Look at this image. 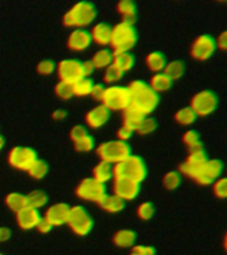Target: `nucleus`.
Listing matches in <instances>:
<instances>
[{"mask_svg": "<svg viewBox=\"0 0 227 255\" xmlns=\"http://www.w3.org/2000/svg\"><path fill=\"white\" fill-rule=\"evenodd\" d=\"M182 141L183 143L187 146V150L189 151L203 149L202 141H201V137H199L198 131H195V130L185 131L182 135Z\"/></svg>", "mask_w": 227, "mask_h": 255, "instance_id": "34", "label": "nucleus"}, {"mask_svg": "<svg viewBox=\"0 0 227 255\" xmlns=\"http://www.w3.org/2000/svg\"><path fill=\"white\" fill-rule=\"evenodd\" d=\"M36 71H37V73L41 76L52 75V73L56 71L55 61H52V60H49V59L41 60V61H39V64H37Z\"/></svg>", "mask_w": 227, "mask_h": 255, "instance_id": "44", "label": "nucleus"}, {"mask_svg": "<svg viewBox=\"0 0 227 255\" xmlns=\"http://www.w3.org/2000/svg\"><path fill=\"white\" fill-rule=\"evenodd\" d=\"M92 37L91 32L85 29V28H76L68 35L67 39V47L71 51L75 52H83L91 47Z\"/></svg>", "mask_w": 227, "mask_h": 255, "instance_id": "15", "label": "nucleus"}, {"mask_svg": "<svg viewBox=\"0 0 227 255\" xmlns=\"http://www.w3.org/2000/svg\"><path fill=\"white\" fill-rule=\"evenodd\" d=\"M11 238V230L8 227H0V242H5Z\"/></svg>", "mask_w": 227, "mask_h": 255, "instance_id": "52", "label": "nucleus"}, {"mask_svg": "<svg viewBox=\"0 0 227 255\" xmlns=\"http://www.w3.org/2000/svg\"><path fill=\"white\" fill-rule=\"evenodd\" d=\"M175 121L179 124V125H183V127H189L191 124L195 123V120H197V115H195L193 109L190 107L182 108V109H179L174 116Z\"/></svg>", "mask_w": 227, "mask_h": 255, "instance_id": "35", "label": "nucleus"}, {"mask_svg": "<svg viewBox=\"0 0 227 255\" xmlns=\"http://www.w3.org/2000/svg\"><path fill=\"white\" fill-rule=\"evenodd\" d=\"M75 143V149L80 153H88L95 149V138L92 137L89 133L85 134L84 137H81L80 139H77Z\"/></svg>", "mask_w": 227, "mask_h": 255, "instance_id": "38", "label": "nucleus"}, {"mask_svg": "<svg viewBox=\"0 0 227 255\" xmlns=\"http://www.w3.org/2000/svg\"><path fill=\"white\" fill-rule=\"evenodd\" d=\"M226 31L221 32V35L217 37V40H215V45H217V48H219L221 51H225L226 49Z\"/></svg>", "mask_w": 227, "mask_h": 255, "instance_id": "51", "label": "nucleus"}, {"mask_svg": "<svg viewBox=\"0 0 227 255\" xmlns=\"http://www.w3.org/2000/svg\"><path fill=\"white\" fill-rule=\"evenodd\" d=\"M37 153L32 147L15 146L8 153V162L17 170L28 171L29 167L37 161Z\"/></svg>", "mask_w": 227, "mask_h": 255, "instance_id": "9", "label": "nucleus"}, {"mask_svg": "<svg viewBox=\"0 0 227 255\" xmlns=\"http://www.w3.org/2000/svg\"><path fill=\"white\" fill-rule=\"evenodd\" d=\"M104 89H105V88H104L103 85H100V84H93V88H92L91 96L95 100H100V101H101V97H103Z\"/></svg>", "mask_w": 227, "mask_h": 255, "instance_id": "49", "label": "nucleus"}, {"mask_svg": "<svg viewBox=\"0 0 227 255\" xmlns=\"http://www.w3.org/2000/svg\"><path fill=\"white\" fill-rule=\"evenodd\" d=\"M166 63V57H165V55H163L162 52L154 51L150 52V53L146 56L147 68H149V71L154 72V73H159L161 71H163V68H165Z\"/></svg>", "mask_w": 227, "mask_h": 255, "instance_id": "29", "label": "nucleus"}, {"mask_svg": "<svg viewBox=\"0 0 227 255\" xmlns=\"http://www.w3.org/2000/svg\"><path fill=\"white\" fill-rule=\"evenodd\" d=\"M67 223L71 227V230L79 237H85L93 229V221L88 214V210L80 205L69 207Z\"/></svg>", "mask_w": 227, "mask_h": 255, "instance_id": "7", "label": "nucleus"}, {"mask_svg": "<svg viewBox=\"0 0 227 255\" xmlns=\"http://www.w3.org/2000/svg\"><path fill=\"white\" fill-rule=\"evenodd\" d=\"M171 81L169 77H167L163 72H159V73H155V75L151 76L150 81H149V87H150L151 91H154L157 95L161 93V92H166L171 88Z\"/></svg>", "mask_w": 227, "mask_h": 255, "instance_id": "27", "label": "nucleus"}, {"mask_svg": "<svg viewBox=\"0 0 227 255\" xmlns=\"http://www.w3.org/2000/svg\"><path fill=\"white\" fill-rule=\"evenodd\" d=\"M96 151H97L99 158L109 165H115V163L121 162L127 155L131 154L130 145L127 142L118 141V139L100 143Z\"/></svg>", "mask_w": 227, "mask_h": 255, "instance_id": "5", "label": "nucleus"}, {"mask_svg": "<svg viewBox=\"0 0 227 255\" xmlns=\"http://www.w3.org/2000/svg\"><path fill=\"white\" fill-rule=\"evenodd\" d=\"M25 201H27V206L39 210L40 207L47 205L48 195L43 190H32L25 195Z\"/></svg>", "mask_w": 227, "mask_h": 255, "instance_id": "31", "label": "nucleus"}, {"mask_svg": "<svg viewBox=\"0 0 227 255\" xmlns=\"http://www.w3.org/2000/svg\"><path fill=\"white\" fill-rule=\"evenodd\" d=\"M4 143H5V142H4V138L1 137V135H0V150H1V149L4 147Z\"/></svg>", "mask_w": 227, "mask_h": 255, "instance_id": "54", "label": "nucleus"}, {"mask_svg": "<svg viewBox=\"0 0 227 255\" xmlns=\"http://www.w3.org/2000/svg\"><path fill=\"white\" fill-rule=\"evenodd\" d=\"M122 112V125L123 127H126L127 129H130L131 131L137 130V128H138V125L141 124V121L146 117V116H143L141 112H138L137 109H134V108H131L130 105Z\"/></svg>", "mask_w": 227, "mask_h": 255, "instance_id": "22", "label": "nucleus"}, {"mask_svg": "<svg viewBox=\"0 0 227 255\" xmlns=\"http://www.w3.org/2000/svg\"><path fill=\"white\" fill-rule=\"evenodd\" d=\"M227 179L225 177H219L213 182V193L217 198H226L227 195V186H226Z\"/></svg>", "mask_w": 227, "mask_h": 255, "instance_id": "43", "label": "nucleus"}, {"mask_svg": "<svg viewBox=\"0 0 227 255\" xmlns=\"http://www.w3.org/2000/svg\"><path fill=\"white\" fill-rule=\"evenodd\" d=\"M36 229H37V230H39V233H41V234H48V233H49V231H51L53 227H52L51 225H49V223L45 221V219L41 218L40 219V222L37 223Z\"/></svg>", "mask_w": 227, "mask_h": 255, "instance_id": "50", "label": "nucleus"}, {"mask_svg": "<svg viewBox=\"0 0 227 255\" xmlns=\"http://www.w3.org/2000/svg\"><path fill=\"white\" fill-rule=\"evenodd\" d=\"M223 171V162L221 159H207L206 163L197 173L194 181L202 186H207L219 178Z\"/></svg>", "mask_w": 227, "mask_h": 255, "instance_id": "14", "label": "nucleus"}, {"mask_svg": "<svg viewBox=\"0 0 227 255\" xmlns=\"http://www.w3.org/2000/svg\"><path fill=\"white\" fill-rule=\"evenodd\" d=\"M135 242V233L133 230H129V229H121V230H117L113 235V243H114L117 247H121V249H127V247H131Z\"/></svg>", "mask_w": 227, "mask_h": 255, "instance_id": "25", "label": "nucleus"}, {"mask_svg": "<svg viewBox=\"0 0 227 255\" xmlns=\"http://www.w3.org/2000/svg\"><path fill=\"white\" fill-rule=\"evenodd\" d=\"M146 175V165L139 155H127L126 158L113 166V178L114 179H130L137 183H141L145 181Z\"/></svg>", "mask_w": 227, "mask_h": 255, "instance_id": "2", "label": "nucleus"}, {"mask_svg": "<svg viewBox=\"0 0 227 255\" xmlns=\"http://www.w3.org/2000/svg\"><path fill=\"white\" fill-rule=\"evenodd\" d=\"M67 117V112L64 111V109H57L52 113V119L57 120V121H61Z\"/></svg>", "mask_w": 227, "mask_h": 255, "instance_id": "53", "label": "nucleus"}, {"mask_svg": "<svg viewBox=\"0 0 227 255\" xmlns=\"http://www.w3.org/2000/svg\"><path fill=\"white\" fill-rule=\"evenodd\" d=\"M16 223L20 229L23 230H32V229H36L37 223L40 222L41 219V214L39 213V210L36 209H32L29 206H25L24 209L19 210L16 213Z\"/></svg>", "mask_w": 227, "mask_h": 255, "instance_id": "18", "label": "nucleus"}, {"mask_svg": "<svg viewBox=\"0 0 227 255\" xmlns=\"http://www.w3.org/2000/svg\"><path fill=\"white\" fill-rule=\"evenodd\" d=\"M92 43H96L97 45H109L112 37V27L107 23H97L92 27L91 31Z\"/></svg>", "mask_w": 227, "mask_h": 255, "instance_id": "20", "label": "nucleus"}, {"mask_svg": "<svg viewBox=\"0 0 227 255\" xmlns=\"http://www.w3.org/2000/svg\"><path fill=\"white\" fill-rule=\"evenodd\" d=\"M99 206L109 214H117L125 209V202L118 197H115L114 194H105L100 199Z\"/></svg>", "mask_w": 227, "mask_h": 255, "instance_id": "21", "label": "nucleus"}, {"mask_svg": "<svg viewBox=\"0 0 227 255\" xmlns=\"http://www.w3.org/2000/svg\"><path fill=\"white\" fill-rule=\"evenodd\" d=\"M92 88H93V81L91 77H83L75 84H72V92L73 96H79V97H87L91 96Z\"/></svg>", "mask_w": 227, "mask_h": 255, "instance_id": "32", "label": "nucleus"}, {"mask_svg": "<svg viewBox=\"0 0 227 255\" xmlns=\"http://www.w3.org/2000/svg\"><path fill=\"white\" fill-rule=\"evenodd\" d=\"M137 43V31L133 25L127 23L115 24L112 27L111 45L114 52H129Z\"/></svg>", "mask_w": 227, "mask_h": 255, "instance_id": "4", "label": "nucleus"}, {"mask_svg": "<svg viewBox=\"0 0 227 255\" xmlns=\"http://www.w3.org/2000/svg\"><path fill=\"white\" fill-rule=\"evenodd\" d=\"M206 161H207V155L203 149L189 151L187 158L185 159L181 165H179L178 173L179 174L186 175V177H189V178L194 179L197 173L201 170V167L206 163Z\"/></svg>", "mask_w": 227, "mask_h": 255, "instance_id": "13", "label": "nucleus"}, {"mask_svg": "<svg viewBox=\"0 0 227 255\" xmlns=\"http://www.w3.org/2000/svg\"><path fill=\"white\" fill-rule=\"evenodd\" d=\"M117 138H118V141H122V142H127V139L130 138L131 134H133V131L130 130V129H127L126 127H123V125H121V127L117 129Z\"/></svg>", "mask_w": 227, "mask_h": 255, "instance_id": "47", "label": "nucleus"}, {"mask_svg": "<svg viewBox=\"0 0 227 255\" xmlns=\"http://www.w3.org/2000/svg\"><path fill=\"white\" fill-rule=\"evenodd\" d=\"M92 178H95L97 182L105 185L113 178V166L109 165V163L100 161L93 169V177Z\"/></svg>", "mask_w": 227, "mask_h": 255, "instance_id": "28", "label": "nucleus"}, {"mask_svg": "<svg viewBox=\"0 0 227 255\" xmlns=\"http://www.w3.org/2000/svg\"><path fill=\"white\" fill-rule=\"evenodd\" d=\"M107 194V187L103 183L97 182L95 178L88 177L81 179L76 186V195L80 199L89 201V202H100V199Z\"/></svg>", "mask_w": 227, "mask_h": 255, "instance_id": "10", "label": "nucleus"}, {"mask_svg": "<svg viewBox=\"0 0 227 255\" xmlns=\"http://www.w3.org/2000/svg\"><path fill=\"white\" fill-rule=\"evenodd\" d=\"M48 170H49V167H48L47 163L44 162L43 159H37V161L29 167L28 174L31 175L32 178L41 179L48 174Z\"/></svg>", "mask_w": 227, "mask_h": 255, "instance_id": "37", "label": "nucleus"}, {"mask_svg": "<svg viewBox=\"0 0 227 255\" xmlns=\"http://www.w3.org/2000/svg\"><path fill=\"white\" fill-rule=\"evenodd\" d=\"M139 193V183L130 179H114L113 182V194L122 199L123 202L133 201Z\"/></svg>", "mask_w": 227, "mask_h": 255, "instance_id": "16", "label": "nucleus"}, {"mask_svg": "<svg viewBox=\"0 0 227 255\" xmlns=\"http://www.w3.org/2000/svg\"><path fill=\"white\" fill-rule=\"evenodd\" d=\"M190 108L193 109L197 117H206L213 115L218 108V96L213 91H201L193 96L190 103Z\"/></svg>", "mask_w": 227, "mask_h": 255, "instance_id": "8", "label": "nucleus"}, {"mask_svg": "<svg viewBox=\"0 0 227 255\" xmlns=\"http://www.w3.org/2000/svg\"><path fill=\"white\" fill-rule=\"evenodd\" d=\"M0 255H3V254H1V253H0Z\"/></svg>", "mask_w": 227, "mask_h": 255, "instance_id": "56", "label": "nucleus"}, {"mask_svg": "<svg viewBox=\"0 0 227 255\" xmlns=\"http://www.w3.org/2000/svg\"><path fill=\"white\" fill-rule=\"evenodd\" d=\"M111 112L104 105H97L85 115V123L91 129H99L108 123Z\"/></svg>", "mask_w": 227, "mask_h": 255, "instance_id": "19", "label": "nucleus"}, {"mask_svg": "<svg viewBox=\"0 0 227 255\" xmlns=\"http://www.w3.org/2000/svg\"><path fill=\"white\" fill-rule=\"evenodd\" d=\"M162 185L166 190H175L181 185V174L175 170L167 171L166 174L163 175Z\"/></svg>", "mask_w": 227, "mask_h": 255, "instance_id": "36", "label": "nucleus"}, {"mask_svg": "<svg viewBox=\"0 0 227 255\" xmlns=\"http://www.w3.org/2000/svg\"><path fill=\"white\" fill-rule=\"evenodd\" d=\"M4 201H5V205L8 206V209L15 211V213H17V211L27 206L25 195L20 194V193H9V194L5 195Z\"/></svg>", "mask_w": 227, "mask_h": 255, "instance_id": "33", "label": "nucleus"}, {"mask_svg": "<svg viewBox=\"0 0 227 255\" xmlns=\"http://www.w3.org/2000/svg\"><path fill=\"white\" fill-rule=\"evenodd\" d=\"M217 45H215V39L211 35H201L193 41L191 44V57L199 61L209 60L211 56L214 55Z\"/></svg>", "mask_w": 227, "mask_h": 255, "instance_id": "12", "label": "nucleus"}, {"mask_svg": "<svg viewBox=\"0 0 227 255\" xmlns=\"http://www.w3.org/2000/svg\"><path fill=\"white\" fill-rule=\"evenodd\" d=\"M92 64H93V67L95 69H105L112 64L113 61V52L107 49V48H104V49H100L93 55L92 57Z\"/></svg>", "mask_w": 227, "mask_h": 255, "instance_id": "30", "label": "nucleus"}, {"mask_svg": "<svg viewBox=\"0 0 227 255\" xmlns=\"http://www.w3.org/2000/svg\"><path fill=\"white\" fill-rule=\"evenodd\" d=\"M55 95L61 100H69L73 97V92H72V85L67 83H63V81H59V83L55 85Z\"/></svg>", "mask_w": 227, "mask_h": 255, "instance_id": "41", "label": "nucleus"}, {"mask_svg": "<svg viewBox=\"0 0 227 255\" xmlns=\"http://www.w3.org/2000/svg\"><path fill=\"white\" fill-rule=\"evenodd\" d=\"M126 88L130 95V107L141 112L143 116L150 115L158 107L159 96L154 91H151L145 81L133 80Z\"/></svg>", "mask_w": 227, "mask_h": 255, "instance_id": "1", "label": "nucleus"}, {"mask_svg": "<svg viewBox=\"0 0 227 255\" xmlns=\"http://www.w3.org/2000/svg\"><path fill=\"white\" fill-rule=\"evenodd\" d=\"M97 17V8L91 1H79L72 5L63 17L65 27L85 28Z\"/></svg>", "mask_w": 227, "mask_h": 255, "instance_id": "3", "label": "nucleus"}, {"mask_svg": "<svg viewBox=\"0 0 227 255\" xmlns=\"http://www.w3.org/2000/svg\"><path fill=\"white\" fill-rule=\"evenodd\" d=\"M81 67H83V75L84 77H89L91 75H93V72L96 71L95 67L92 61L87 60V61H81Z\"/></svg>", "mask_w": 227, "mask_h": 255, "instance_id": "48", "label": "nucleus"}, {"mask_svg": "<svg viewBox=\"0 0 227 255\" xmlns=\"http://www.w3.org/2000/svg\"><path fill=\"white\" fill-rule=\"evenodd\" d=\"M68 211H69V206H68L67 203H55V205H52V206H49L45 210V213H44V219L52 227L61 226V225L67 223Z\"/></svg>", "mask_w": 227, "mask_h": 255, "instance_id": "17", "label": "nucleus"}, {"mask_svg": "<svg viewBox=\"0 0 227 255\" xmlns=\"http://www.w3.org/2000/svg\"><path fill=\"white\" fill-rule=\"evenodd\" d=\"M123 72H121L118 68L111 64L109 67L105 68V72H104V80H105V83L108 84H114L117 81L122 79Z\"/></svg>", "mask_w": 227, "mask_h": 255, "instance_id": "39", "label": "nucleus"}, {"mask_svg": "<svg viewBox=\"0 0 227 255\" xmlns=\"http://www.w3.org/2000/svg\"><path fill=\"white\" fill-rule=\"evenodd\" d=\"M57 75H59L60 81L67 83L69 85L75 84L80 79H83V67L81 61L77 59H64L61 60L57 67H56Z\"/></svg>", "mask_w": 227, "mask_h": 255, "instance_id": "11", "label": "nucleus"}, {"mask_svg": "<svg viewBox=\"0 0 227 255\" xmlns=\"http://www.w3.org/2000/svg\"><path fill=\"white\" fill-rule=\"evenodd\" d=\"M185 72H186V67H185V63H183L182 60H171V61H167L165 68H163V73L171 81L181 79L185 75Z\"/></svg>", "mask_w": 227, "mask_h": 255, "instance_id": "26", "label": "nucleus"}, {"mask_svg": "<svg viewBox=\"0 0 227 255\" xmlns=\"http://www.w3.org/2000/svg\"><path fill=\"white\" fill-rule=\"evenodd\" d=\"M101 103V105H104L109 112L125 111L130 105V95L126 87L111 85L104 89Z\"/></svg>", "mask_w": 227, "mask_h": 255, "instance_id": "6", "label": "nucleus"}, {"mask_svg": "<svg viewBox=\"0 0 227 255\" xmlns=\"http://www.w3.org/2000/svg\"><path fill=\"white\" fill-rule=\"evenodd\" d=\"M85 134H88L87 128L83 127V125H75V127L71 129V131H69V135H71V139L73 142H76L77 139H80Z\"/></svg>", "mask_w": 227, "mask_h": 255, "instance_id": "45", "label": "nucleus"}, {"mask_svg": "<svg viewBox=\"0 0 227 255\" xmlns=\"http://www.w3.org/2000/svg\"><path fill=\"white\" fill-rule=\"evenodd\" d=\"M130 255H138V254H135V253H133V251H131V253H130Z\"/></svg>", "mask_w": 227, "mask_h": 255, "instance_id": "55", "label": "nucleus"}, {"mask_svg": "<svg viewBox=\"0 0 227 255\" xmlns=\"http://www.w3.org/2000/svg\"><path fill=\"white\" fill-rule=\"evenodd\" d=\"M155 128H157V121H155L154 119H151V117H145V119L141 121V124H139L135 131H138L139 134L146 135L153 133V131L155 130Z\"/></svg>", "mask_w": 227, "mask_h": 255, "instance_id": "42", "label": "nucleus"}, {"mask_svg": "<svg viewBox=\"0 0 227 255\" xmlns=\"http://www.w3.org/2000/svg\"><path fill=\"white\" fill-rule=\"evenodd\" d=\"M113 65L118 68L121 72L130 71L134 67V56L130 52H113Z\"/></svg>", "mask_w": 227, "mask_h": 255, "instance_id": "24", "label": "nucleus"}, {"mask_svg": "<svg viewBox=\"0 0 227 255\" xmlns=\"http://www.w3.org/2000/svg\"><path fill=\"white\" fill-rule=\"evenodd\" d=\"M117 12H118L121 17H122L123 23H127L133 25L137 17V7L135 3L130 0H122L117 4Z\"/></svg>", "mask_w": 227, "mask_h": 255, "instance_id": "23", "label": "nucleus"}, {"mask_svg": "<svg viewBox=\"0 0 227 255\" xmlns=\"http://www.w3.org/2000/svg\"><path fill=\"white\" fill-rule=\"evenodd\" d=\"M155 214V207L153 206L151 202H142L137 207V215L139 219L142 221H149L154 217Z\"/></svg>", "mask_w": 227, "mask_h": 255, "instance_id": "40", "label": "nucleus"}, {"mask_svg": "<svg viewBox=\"0 0 227 255\" xmlns=\"http://www.w3.org/2000/svg\"><path fill=\"white\" fill-rule=\"evenodd\" d=\"M133 253L138 255H155V250L151 246H146V245H137L133 247Z\"/></svg>", "mask_w": 227, "mask_h": 255, "instance_id": "46", "label": "nucleus"}]
</instances>
